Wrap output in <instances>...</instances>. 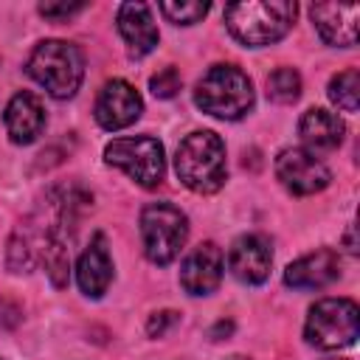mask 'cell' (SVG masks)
<instances>
[{"label":"cell","instance_id":"cell-3","mask_svg":"<svg viewBox=\"0 0 360 360\" xmlns=\"http://www.w3.org/2000/svg\"><path fill=\"white\" fill-rule=\"evenodd\" d=\"M194 104L214 118L236 121L253 107V84L236 65H214L197 82Z\"/></svg>","mask_w":360,"mask_h":360},{"label":"cell","instance_id":"cell-18","mask_svg":"<svg viewBox=\"0 0 360 360\" xmlns=\"http://www.w3.org/2000/svg\"><path fill=\"white\" fill-rule=\"evenodd\" d=\"M329 101L343 112H357L360 107V73L357 68H346L329 82Z\"/></svg>","mask_w":360,"mask_h":360},{"label":"cell","instance_id":"cell-23","mask_svg":"<svg viewBox=\"0 0 360 360\" xmlns=\"http://www.w3.org/2000/svg\"><path fill=\"white\" fill-rule=\"evenodd\" d=\"M172 323H177V312H172V309H163V312H155L152 318H149V323H146V332H149V338H160Z\"/></svg>","mask_w":360,"mask_h":360},{"label":"cell","instance_id":"cell-7","mask_svg":"<svg viewBox=\"0 0 360 360\" xmlns=\"http://www.w3.org/2000/svg\"><path fill=\"white\" fill-rule=\"evenodd\" d=\"M104 160L110 166L124 169L143 188H158L163 183L166 160H163V146L158 143V138H149V135L115 138L112 143H107Z\"/></svg>","mask_w":360,"mask_h":360},{"label":"cell","instance_id":"cell-21","mask_svg":"<svg viewBox=\"0 0 360 360\" xmlns=\"http://www.w3.org/2000/svg\"><path fill=\"white\" fill-rule=\"evenodd\" d=\"M180 73H177V68H163L160 73H155L152 79H149V87H152V93L158 96V98H172L177 90H180Z\"/></svg>","mask_w":360,"mask_h":360},{"label":"cell","instance_id":"cell-20","mask_svg":"<svg viewBox=\"0 0 360 360\" xmlns=\"http://www.w3.org/2000/svg\"><path fill=\"white\" fill-rule=\"evenodd\" d=\"M160 11L174 25H194L208 14V3H197V0H191V3H169V0H163Z\"/></svg>","mask_w":360,"mask_h":360},{"label":"cell","instance_id":"cell-19","mask_svg":"<svg viewBox=\"0 0 360 360\" xmlns=\"http://www.w3.org/2000/svg\"><path fill=\"white\" fill-rule=\"evenodd\" d=\"M267 96L278 104H292L301 96V76L292 68H278L267 76Z\"/></svg>","mask_w":360,"mask_h":360},{"label":"cell","instance_id":"cell-15","mask_svg":"<svg viewBox=\"0 0 360 360\" xmlns=\"http://www.w3.org/2000/svg\"><path fill=\"white\" fill-rule=\"evenodd\" d=\"M76 281L82 287L84 295L90 298H101L112 281V259L107 250V242L101 233L93 236V242L84 248V253L79 256L76 264Z\"/></svg>","mask_w":360,"mask_h":360},{"label":"cell","instance_id":"cell-17","mask_svg":"<svg viewBox=\"0 0 360 360\" xmlns=\"http://www.w3.org/2000/svg\"><path fill=\"white\" fill-rule=\"evenodd\" d=\"M298 132H301V141L307 143L309 152H332L340 146L346 127L335 112L315 107V110H307L301 115Z\"/></svg>","mask_w":360,"mask_h":360},{"label":"cell","instance_id":"cell-14","mask_svg":"<svg viewBox=\"0 0 360 360\" xmlns=\"http://www.w3.org/2000/svg\"><path fill=\"white\" fill-rule=\"evenodd\" d=\"M118 31L127 42L129 56L141 59L158 45V25L146 3H124L118 8Z\"/></svg>","mask_w":360,"mask_h":360},{"label":"cell","instance_id":"cell-8","mask_svg":"<svg viewBox=\"0 0 360 360\" xmlns=\"http://www.w3.org/2000/svg\"><path fill=\"white\" fill-rule=\"evenodd\" d=\"M276 177L295 197L315 194V191L326 188L329 180H332L329 169L307 149H284L276 158Z\"/></svg>","mask_w":360,"mask_h":360},{"label":"cell","instance_id":"cell-13","mask_svg":"<svg viewBox=\"0 0 360 360\" xmlns=\"http://www.w3.org/2000/svg\"><path fill=\"white\" fill-rule=\"evenodd\" d=\"M338 276H340V256L329 248L312 250V253L295 259L284 270V281L292 290H321V287L332 284Z\"/></svg>","mask_w":360,"mask_h":360},{"label":"cell","instance_id":"cell-16","mask_svg":"<svg viewBox=\"0 0 360 360\" xmlns=\"http://www.w3.org/2000/svg\"><path fill=\"white\" fill-rule=\"evenodd\" d=\"M6 132L14 143H31L45 127V110L34 93H17L6 107Z\"/></svg>","mask_w":360,"mask_h":360},{"label":"cell","instance_id":"cell-6","mask_svg":"<svg viewBox=\"0 0 360 360\" xmlns=\"http://www.w3.org/2000/svg\"><path fill=\"white\" fill-rule=\"evenodd\" d=\"M141 236L146 259L152 264H169L186 245L188 219L172 202H149L141 211Z\"/></svg>","mask_w":360,"mask_h":360},{"label":"cell","instance_id":"cell-11","mask_svg":"<svg viewBox=\"0 0 360 360\" xmlns=\"http://www.w3.org/2000/svg\"><path fill=\"white\" fill-rule=\"evenodd\" d=\"M222 278V250L214 242H200L180 267V284L188 295H208Z\"/></svg>","mask_w":360,"mask_h":360},{"label":"cell","instance_id":"cell-1","mask_svg":"<svg viewBox=\"0 0 360 360\" xmlns=\"http://www.w3.org/2000/svg\"><path fill=\"white\" fill-rule=\"evenodd\" d=\"M174 172L180 183L197 194H214L225 186L228 166H225V143L217 132L200 129L180 141L174 155Z\"/></svg>","mask_w":360,"mask_h":360},{"label":"cell","instance_id":"cell-2","mask_svg":"<svg viewBox=\"0 0 360 360\" xmlns=\"http://www.w3.org/2000/svg\"><path fill=\"white\" fill-rule=\"evenodd\" d=\"M298 6L290 0H262V3H231L225 8L228 31L248 48H262L278 42L295 20Z\"/></svg>","mask_w":360,"mask_h":360},{"label":"cell","instance_id":"cell-24","mask_svg":"<svg viewBox=\"0 0 360 360\" xmlns=\"http://www.w3.org/2000/svg\"><path fill=\"white\" fill-rule=\"evenodd\" d=\"M225 360H248V357H242V354H231V357H225Z\"/></svg>","mask_w":360,"mask_h":360},{"label":"cell","instance_id":"cell-9","mask_svg":"<svg viewBox=\"0 0 360 360\" xmlns=\"http://www.w3.org/2000/svg\"><path fill=\"white\" fill-rule=\"evenodd\" d=\"M96 121L98 127L115 132V129H124L129 124H135L143 112V101L138 96V90L124 82V79H112L101 87L98 98H96Z\"/></svg>","mask_w":360,"mask_h":360},{"label":"cell","instance_id":"cell-4","mask_svg":"<svg viewBox=\"0 0 360 360\" xmlns=\"http://www.w3.org/2000/svg\"><path fill=\"white\" fill-rule=\"evenodd\" d=\"M25 70L53 98H70L82 84L84 59L76 45L65 39H45L31 51Z\"/></svg>","mask_w":360,"mask_h":360},{"label":"cell","instance_id":"cell-12","mask_svg":"<svg viewBox=\"0 0 360 360\" xmlns=\"http://www.w3.org/2000/svg\"><path fill=\"white\" fill-rule=\"evenodd\" d=\"M270 262H273L270 242L259 233L239 236L228 253V267L242 284H262L270 276Z\"/></svg>","mask_w":360,"mask_h":360},{"label":"cell","instance_id":"cell-10","mask_svg":"<svg viewBox=\"0 0 360 360\" xmlns=\"http://www.w3.org/2000/svg\"><path fill=\"white\" fill-rule=\"evenodd\" d=\"M309 17L323 42L340 48H352L357 42V20H360L357 3H315L309 6Z\"/></svg>","mask_w":360,"mask_h":360},{"label":"cell","instance_id":"cell-5","mask_svg":"<svg viewBox=\"0 0 360 360\" xmlns=\"http://www.w3.org/2000/svg\"><path fill=\"white\" fill-rule=\"evenodd\" d=\"M357 332H360V309L352 298L318 301L309 309L307 326H304L307 343H312L315 349H323V352L352 346L357 340Z\"/></svg>","mask_w":360,"mask_h":360},{"label":"cell","instance_id":"cell-22","mask_svg":"<svg viewBox=\"0 0 360 360\" xmlns=\"http://www.w3.org/2000/svg\"><path fill=\"white\" fill-rule=\"evenodd\" d=\"M84 8V3H39V14L48 20H68L73 14H79Z\"/></svg>","mask_w":360,"mask_h":360}]
</instances>
